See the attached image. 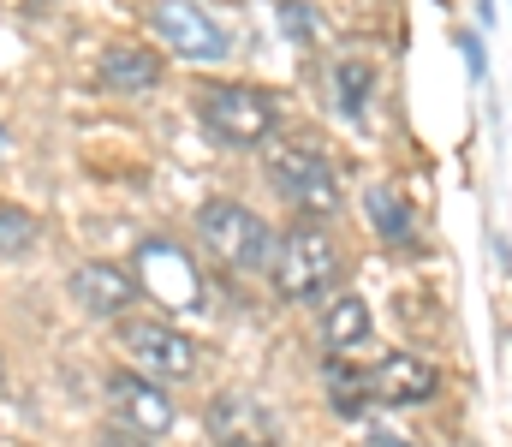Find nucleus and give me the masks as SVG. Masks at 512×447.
I'll return each mask as SVG.
<instances>
[{
    "label": "nucleus",
    "instance_id": "nucleus-1",
    "mask_svg": "<svg viewBox=\"0 0 512 447\" xmlns=\"http://www.w3.org/2000/svg\"><path fill=\"white\" fill-rule=\"evenodd\" d=\"M268 179H274V191H280L292 209H304V215H334V209H340V179H334L328 155L310 144V138H280V144H268Z\"/></svg>",
    "mask_w": 512,
    "mask_h": 447
},
{
    "label": "nucleus",
    "instance_id": "nucleus-2",
    "mask_svg": "<svg viewBox=\"0 0 512 447\" xmlns=\"http://www.w3.org/2000/svg\"><path fill=\"white\" fill-rule=\"evenodd\" d=\"M334 275H340V245L322 227L298 221L292 233L274 239V287H280V298H322V287H334Z\"/></svg>",
    "mask_w": 512,
    "mask_h": 447
},
{
    "label": "nucleus",
    "instance_id": "nucleus-3",
    "mask_svg": "<svg viewBox=\"0 0 512 447\" xmlns=\"http://www.w3.org/2000/svg\"><path fill=\"white\" fill-rule=\"evenodd\" d=\"M197 233L239 275H256L262 263H274V233H268V221L256 209H245V203H203L197 209Z\"/></svg>",
    "mask_w": 512,
    "mask_h": 447
},
{
    "label": "nucleus",
    "instance_id": "nucleus-4",
    "mask_svg": "<svg viewBox=\"0 0 512 447\" xmlns=\"http://www.w3.org/2000/svg\"><path fill=\"white\" fill-rule=\"evenodd\" d=\"M197 114L203 126L233 149H256L274 132V96L251 90V84H203L197 90Z\"/></svg>",
    "mask_w": 512,
    "mask_h": 447
},
{
    "label": "nucleus",
    "instance_id": "nucleus-5",
    "mask_svg": "<svg viewBox=\"0 0 512 447\" xmlns=\"http://www.w3.org/2000/svg\"><path fill=\"white\" fill-rule=\"evenodd\" d=\"M120 340H126V352L137 358V370L155 376V382H185L197 370V346L173 322H126Z\"/></svg>",
    "mask_w": 512,
    "mask_h": 447
},
{
    "label": "nucleus",
    "instance_id": "nucleus-6",
    "mask_svg": "<svg viewBox=\"0 0 512 447\" xmlns=\"http://www.w3.org/2000/svg\"><path fill=\"white\" fill-rule=\"evenodd\" d=\"M108 406L120 412V424L126 430H137V436H167L173 430V400H167V388L155 382V376H131V370H114L108 376Z\"/></svg>",
    "mask_w": 512,
    "mask_h": 447
},
{
    "label": "nucleus",
    "instance_id": "nucleus-7",
    "mask_svg": "<svg viewBox=\"0 0 512 447\" xmlns=\"http://www.w3.org/2000/svg\"><path fill=\"white\" fill-rule=\"evenodd\" d=\"M209 442L215 447H280V424H274V412L256 394L233 388V394H221L209 406Z\"/></svg>",
    "mask_w": 512,
    "mask_h": 447
},
{
    "label": "nucleus",
    "instance_id": "nucleus-8",
    "mask_svg": "<svg viewBox=\"0 0 512 447\" xmlns=\"http://www.w3.org/2000/svg\"><path fill=\"white\" fill-rule=\"evenodd\" d=\"M155 30H161V42L173 48V54H185V60H221L233 42H227V30L203 12V6H191V0H161L155 6Z\"/></svg>",
    "mask_w": 512,
    "mask_h": 447
},
{
    "label": "nucleus",
    "instance_id": "nucleus-9",
    "mask_svg": "<svg viewBox=\"0 0 512 447\" xmlns=\"http://www.w3.org/2000/svg\"><path fill=\"white\" fill-rule=\"evenodd\" d=\"M370 388L387 406H423V400L441 394V370L429 358H417V352H387L382 364L370 370Z\"/></svg>",
    "mask_w": 512,
    "mask_h": 447
},
{
    "label": "nucleus",
    "instance_id": "nucleus-10",
    "mask_svg": "<svg viewBox=\"0 0 512 447\" xmlns=\"http://www.w3.org/2000/svg\"><path fill=\"white\" fill-rule=\"evenodd\" d=\"M72 298H78L90 316H126L137 287H131L126 269H114V263H84V269L72 275Z\"/></svg>",
    "mask_w": 512,
    "mask_h": 447
},
{
    "label": "nucleus",
    "instance_id": "nucleus-11",
    "mask_svg": "<svg viewBox=\"0 0 512 447\" xmlns=\"http://www.w3.org/2000/svg\"><path fill=\"white\" fill-rule=\"evenodd\" d=\"M96 78H102L114 96H143V90H155V84H161V60H155L149 48L120 42V48H108V54L96 60Z\"/></svg>",
    "mask_w": 512,
    "mask_h": 447
},
{
    "label": "nucleus",
    "instance_id": "nucleus-12",
    "mask_svg": "<svg viewBox=\"0 0 512 447\" xmlns=\"http://www.w3.org/2000/svg\"><path fill=\"white\" fill-rule=\"evenodd\" d=\"M322 340H328L334 358L358 352V346L370 340V304H364L358 293H340L334 304H328V316H322Z\"/></svg>",
    "mask_w": 512,
    "mask_h": 447
},
{
    "label": "nucleus",
    "instance_id": "nucleus-13",
    "mask_svg": "<svg viewBox=\"0 0 512 447\" xmlns=\"http://www.w3.org/2000/svg\"><path fill=\"white\" fill-rule=\"evenodd\" d=\"M328 400H334V412L340 418H364L370 412V400H376V388H370V376L364 370H346L340 358L328 364Z\"/></svg>",
    "mask_w": 512,
    "mask_h": 447
},
{
    "label": "nucleus",
    "instance_id": "nucleus-14",
    "mask_svg": "<svg viewBox=\"0 0 512 447\" xmlns=\"http://www.w3.org/2000/svg\"><path fill=\"white\" fill-rule=\"evenodd\" d=\"M364 209H370V221H376V233H382L387 245H411V209H405L387 185H370Z\"/></svg>",
    "mask_w": 512,
    "mask_h": 447
},
{
    "label": "nucleus",
    "instance_id": "nucleus-15",
    "mask_svg": "<svg viewBox=\"0 0 512 447\" xmlns=\"http://www.w3.org/2000/svg\"><path fill=\"white\" fill-rule=\"evenodd\" d=\"M334 90H340V114H364V102H370V66L364 60H340L334 66Z\"/></svg>",
    "mask_w": 512,
    "mask_h": 447
},
{
    "label": "nucleus",
    "instance_id": "nucleus-16",
    "mask_svg": "<svg viewBox=\"0 0 512 447\" xmlns=\"http://www.w3.org/2000/svg\"><path fill=\"white\" fill-rule=\"evenodd\" d=\"M36 245V221L12 203H0V257H24Z\"/></svg>",
    "mask_w": 512,
    "mask_h": 447
},
{
    "label": "nucleus",
    "instance_id": "nucleus-17",
    "mask_svg": "<svg viewBox=\"0 0 512 447\" xmlns=\"http://www.w3.org/2000/svg\"><path fill=\"white\" fill-rule=\"evenodd\" d=\"M280 18H286V30H292V36H298V42H304V36H310V30H316V24H310V12H304V6H298V0H286V6H280Z\"/></svg>",
    "mask_w": 512,
    "mask_h": 447
},
{
    "label": "nucleus",
    "instance_id": "nucleus-18",
    "mask_svg": "<svg viewBox=\"0 0 512 447\" xmlns=\"http://www.w3.org/2000/svg\"><path fill=\"white\" fill-rule=\"evenodd\" d=\"M96 447H155V442H149V436H137V430H126V424H120V430H108V436H102Z\"/></svg>",
    "mask_w": 512,
    "mask_h": 447
},
{
    "label": "nucleus",
    "instance_id": "nucleus-19",
    "mask_svg": "<svg viewBox=\"0 0 512 447\" xmlns=\"http://www.w3.org/2000/svg\"><path fill=\"white\" fill-rule=\"evenodd\" d=\"M459 48H465V66H471V78H483V42L465 30V36H459Z\"/></svg>",
    "mask_w": 512,
    "mask_h": 447
},
{
    "label": "nucleus",
    "instance_id": "nucleus-20",
    "mask_svg": "<svg viewBox=\"0 0 512 447\" xmlns=\"http://www.w3.org/2000/svg\"><path fill=\"white\" fill-rule=\"evenodd\" d=\"M370 447H411V442H399V436H370Z\"/></svg>",
    "mask_w": 512,
    "mask_h": 447
},
{
    "label": "nucleus",
    "instance_id": "nucleus-21",
    "mask_svg": "<svg viewBox=\"0 0 512 447\" xmlns=\"http://www.w3.org/2000/svg\"><path fill=\"white\" fill-rule=\"evenodd\" d=\"M0 376H6V358H0Z\"/></svg>",
    "mask_w": 512,
    "mask_h": 447
},
{
    "label": "nucleus",
    "instance_id": "nucleus-22",
    "mask_svg": "<svg viewBox=\"0 0 512 447\" xmlns=\"http://www.w3.org/2000/svg\"><path fill=\"white\" fill-rule=\"evenodd\" d=\"M0 149H6V132H0Z\"/></svg>",
    "mask_w": 512,
    "mask_h": 447
},
{
    "label": "nucleus",
    "instance_id": "nucleus-23",
    "mask_svg": "<svg viewBox=\"0 0 512 447\" xmlns=\"http://www.w3.org/2000/svg\"><path fill=\"white\" fill-rule=\"evenodd\" d=\"M30 6H42V0H30Z\"/></svg>",
    "mask_w": 512,
    "mask_h": 447
}]
</instances>
